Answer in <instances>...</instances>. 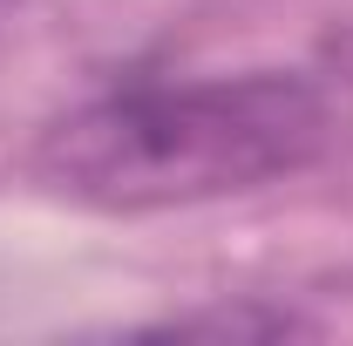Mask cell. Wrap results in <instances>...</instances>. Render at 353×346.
Here are the masks:
<instances>
[{
  "label": "cell",
  "instance_id": "6da1fadb",
  "mask_svg": "<svg viewBox=\"0 0 353 346\" xmlns=\"http://www.w3.org/2000/svg\"><path fill=\"white\" fill-rule=\"evenodd\" d=\"M326 143L333 102L306 75H143L54 116L28 150V176L61 204L150 217L299 176Z\"/></svg>",
  "mask_w": 353,
  "mask_h": 346
}]
</instances>
